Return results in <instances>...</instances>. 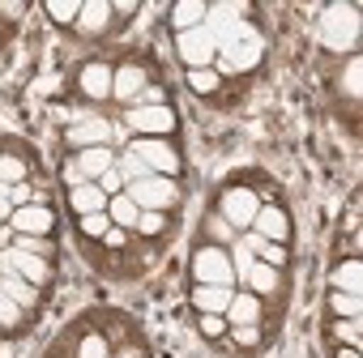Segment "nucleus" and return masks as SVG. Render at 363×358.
Instances as JSON below:
<instances>
[{"mask_svg": "<svg viewBox=\"0 0 363 358\" xmlns=\"http://www.w3.org/2000/svg\"><path fill=\"white\" fill-rule=\"evenodd\" d=\"M99 192H103V197H107V201H111V197H120V192H124V175H120V171H116V166H111V171H107V175H103V179H99Z\"/></svg>", "mask_w": 363, "mask_h": 358, "instance_id": "obj_42", "label": "nucleus"}, {"mask_svg": "<svg viewBox=\"0 0 363 358\" xmlns=\"http://www.w3.org/2000/svg\"><path fill=\"white\" fill-rule=\"evenodd\" d=\"M111 13H116V35L128 26V18L141 13V5H133V0H111Z\"/></svg>", "mask_w": 363, "mask_h": 358, "instance_id": "obj_41", "label": "nucleus"}, {"mask_svg": "<svg viewBox=\"0 0 363 358\" xmlns=\"http://www.w3.org/2000/svg\"><path fill=\"white\" fill-rule=\"evenodd\" d=\"M116 145H94V149H77V154H69L73 158V166L86 175V184H99V179L116 166Z\"/></svg>", "mask_w": 363, "mask_h": 358, "instance_id": "obj_23", "label": "nucleus"}, {"mask_svg": "<svg viewBox=\"0 0 363 358\" xmlns=\"http://www.w3.org/2000/svg\"><path fill=\"white\" fill-rule=\"evenodd\" d=\"M197 337L210 341V345H218L227 337V320L223 316H197Z\"/></svg>", "mask_w": 363, "mask_h": 358, "instance_id": "obj_38", "label": "nucleus"}, {"mask_svg": "<svg viewBox=\"0 0 363 358\" xmlns=\"http://www.w3.org/2000/svg\"><path fill=\"white\" fill-rule=\"evenodd\" d=\"M0 341H9V337H5V328H0Z\"/></svg>", "mask_w": 363, "mask_h": 358, "instance_id": "obj_48", "label": "nucleus"}, {"mask_svg": "<svg viewBox=\"0 0 363 358\" xmlns=\"http://www.w3.org/2000/svg\"><path fill=\"white\" fill-rule=\"evenodd\" d=\"M329 290H346V294H363V260L346 256L329 265Z\"/></svg>", "mask_w": 363, "mask_h": 358, "instance_id": "obj_27", "label": "nucleus"}, {"mask_svg": "<svg viewBox=\"0 0 363 358\" xmlns=\"http://www.w3.org/2000/svg\"><path fill=\"white\" fill-rule=\"evenodd\" d=\"M150 86H158V64H154V56H150V52H124V60H120L116 73H111V107L128 111V107L141 98V90H150Z\"/></svg>", "mask_w": 363, "mask_h": 358, "instance_id": "obj_4", "label": "nucleus"}, {"mask_svg": "<svg viewBox=\"0 0 363 358\" xmlns=\"http://www.w3.org/2000/svg\"><path fill=\"white\" fill-rule=\"evenodd\" d=\"M124 192L133 197L137 209H154V214H175L179 197H184L179 192V179H167V175H145L137 184H128Z\"/></svg>", "mask_w": 363, "mask_h": 358, "instance_id": "obj_10", "label": "nucleus"}, {"mask_svg": "<svg viewBox=\"0 0 363 358\" xmlns=\"http://www.w3.org/2000/svg\"><path fill=\"white\" fill-rule=\"evenodd\" d=\"M189 282L193 286H227V290H235L231 248H218V243L197 239L193 252H189Z\"/></svg>", "mask_w": 363, "mask_h": 358, "instance_id": "obj_6", "label": "nucleus"}, {"mask_svg": "<svg viewBox=\"0 0 363 358\" xmlns=\"http://www.w3.org/2000/svg\"><path fill=\"white\" fill-rule=\"evenodd\" d=\"M329 358H359V350H350V345H329Z\"/></svg>", "mask_w": 363, "mask_h": 358, "instance_id": "obj_45", "label": "nucleus"}, {"mask_svg": "<svg viewBox=\"0 0 363 358\" xmlns=\"http://www.w3.org/2000/svg\"><path fill=\"white\" fill-rule=\"evenodd\" d=\"M282 328L278 324H244V328H227V345H235L240 358H265L278 345Z\"/></svg>", "mask_w": 363, "mask_h": 358, "instance_id": "obj_18", "label": "nucleus"}, {"mask_svg": "<svg viewBox=\"0 0 363 358\" xmlns=\"http://www.w3.org/2000/svg\"><path fill=\"white\" fill-rule=\"evenodd\" d=\"M0 328H5V337H9V341L26 337V333L35 328V316H30L26 307H18L5 290H0Z\"/></svg>", "mask_w": 363, "mask_h": 358, "instance_id": "obj_28", "label": "nucleus"}, {"mask_svg": "<svg viewBox=\"0 0 363 358\" xmlns=\"http://www.w3.org/2000/svg\"><path fill=\"white\" fill-rule=\"evenodd\" d=\"M43 358H69V354H65V350H56V345H48V350H43Z\"/></svg>", "mask_w": 363, "mask_h": 358, "instance_id": "obj_47", "label": "nucleus"}, {"mask_svg": "<svg viewBox=\"0 0 363 358\" xmlns=\"http://www.w3.org/2000/svg\"><path fill=\"white\" fill-rule=\"evenodd\" d=\"M248 86H252V81H227L218 69H189V73H184V90H189L193 98L218 107V111L240 107V103L248 98Z\"/></svg>", "mask_w": 363, "mask_h": 358, "instance_id": "obj_5", "label": "nucleus"}, {"mask_svg": "<svg viewBox=\"0 0 363 358\" xmlns=\"http://www.w3.org/2000/svg\"><path fill=\"white\" fill-rule=\"evenodd\" d=\"M325 316H329V320H363V299L325 286Z\"/></svg>", "mask_w": 363, "mask_h": 358, "instance_id": "obj_31", "label": "nucleus"}, {"mask_svg": "<svg viewBox=\"0 0 363 358\" xmlns=\"http://www.w3.org/2000/svg\"><path fill=\"white\" fill-rule=\"evenodd\" d=\"M30 13L26 0H0V22H9V26H22V18Z\"/></svg>", "mask_w": 363, "mask_h": 358, "instance_id": "obj_39", "label": "nucleus"}, {"mask_svg": "<svg viewBox=\"0 0 363 358\" xmlns=\"http://www.w3.org/2000/svg\"><path fill=\"white\" fill-rule=\"evenodd\" d=\"M120 124L128 128V137H175L179 132V111H175V103H167V107H128L120 115Z\"/></svg>", "mask_w": 363, "mask_h": 358, "instance_id": "obj_11", "label": "nucleus"}, {"mask_svg": "<svg viewBox=\"0 0 363 358\" xmlns=\"http://www.w3.org/2000/svg\"><path fill=\"white\" fill-rule=\"evenodd\" d=\"M73 231H77V243H99L111 231V218L107 214H86V218H73Z\"/></svg>", "mask_w": 363, "mask_h": 358, "instance_id": "obj_35", "label": "nucleus"}, {"mask_svg": "<svg viewBox=\"0 0 363 358\" xmlns=\"http://www.w3.org/2000/svg\"><path fill=\"white\" fill-rule=\"evenodd\" d=\"M231 294L227 286H189V307L193 316H223L231 307Z\"/></svg>", "mask_w": 363, "mask_h": 358, "instance_id": "obj_24", "label": "nucleus"}, {"mask_svg": "<svg viewBox=\"0 0 363 358\" xmlns=\"http://www.w3.org/2000/svg\"><path fill=\"white\" fill-rule=\"evenodd\" d=\"M171 235H175V214L141 209V218H137V226H133V239H137V243H145V248H162Z\"/></svg>", "mask_w": 363, "mask_h": 358, "instance_id": "obj_22", "label": "nucleus"}, {"mask_svg": "<svg viewBox=\"0 0 363 358\" xmlns=\"http://www.w3.org/2000/svg\"><path fill=\"white\" fill-rule=\"evenodd\" d=\"M13 218V201H9V184H0V226H9Z\"/></svg>", "mask_w": 363, "mask_h": 358, "instance_id": "obj_43", "label": "nucleus"}, {"mask_svg": "<svg viewBox=\"0 0 363 358\" xmlns=\"http://www.w3.org/2000/svg\"><path fill=\"white\" fill-rule=\"evenodd\" d=\"M337 94L350 103V111L359 107V94H363V60H359V56H346V60H342V73H337Z\"/></svg>", "mask_w": 363, "mask_h": 358, "instance_id": "obj_30", "label": "nucleus"}, {"mask_svg": "<svg viewBox=\"0 0 363 358\" xmlns=\"http://www.w3.org/2000/svg\"><path fill=\"white\" fill-rule=\"evenodd\" d=\"M320 337H325V345H350V350H359L363 345V320H329L325 316Z\"/></svg>", "mask_w": 363, "mask_h": 358, "instance_id": "obj_29", "label": "nucleus"}, {"mask_svg": "<svg viewBox=\"0 0 363 358\" xmlns=\"http://www.w3.org/2000/svg\"><path fill=\"white\" fill-rule=\"evenodd\" d=\"M175 60L184 64V73H189V69H214V60H218V43L210 39L206 26L184 30V35H175Z\"/></svg>", "mask_w": 363, "mask_h": 358, "instance_id": "obj_15", "label": "nucleus"}, {"mask_svg": "<svg viewBox=\"0 0 363 358\" xmlns=\"http://www.w3.org/2000/svg\"><path fill=\"white\" fill-rule=\"evenodd\" d=\"M206 0H179V5H171L167 9V26H171V35H184V30H197V26H206Z\"/></svg>", "mask_w": 363, "mask_h": 358, "instance_id": "obj_26", "label": "nucleus"}, {"mask_svg": "<svg viewBox=\"0 0 363 358\" xmlns=\"http://www.w3.org/2000/svg\"><path fill=\"white\" fill-rule=\"evenodd\" d=\"M141 248L145 243H137L128 231L111 226L99 243H82V260L107 282H137L145 273V252Z\"/></svg>", "mask_w": 363, "mask_h": 358, "instance_id": "obj_1", "label": "nucleus"}, {"mask_svg": "<svg viewBox=\"0 0 363 358\" xmlns=\"http://www.w3.org/2000/svg\"><path fill=\"white\" fill-rule=\"evenodd\" d=\"M65 209H69V218H86V214H107V197L99 192V184L65 188Z\"/></svg>", "mask_w": 363, "mask_h": 358, "instance_id": "obj_25", "label": "nucleus"}, {"mask_svg": "<svg viewBox=\"0 0 363 358\" xmlns=\"http://www.w3.org/2000/svg\"><path fill=\"white\" fill-rule=\"evenodd\" d=\"M111 137H116V124H111V120H103V115H86V120H73V124H65V132H60V145H65V154H77V149L111 145Z\"/></svg>", "mask_w": 363, "mask_h": 358, "instance_id": "obj_13", "label": "nucleus"}, {"mask_svg": "<svg viewBox=\"0 0 363 358\" xmlns=\"http://www.w3.org/2000/svg\"><path fill=\"white\" fill-rule=\"evenodd\" d=\"M13 248H18V252H30V256H43V260H60V239H43V235H13Z\"/></svg>", "mask_w": 363, "mask_h": 358, "instance_id": "obj_36", "label": "nucleus"}, {"mask_svg": "<svg viewBox=\"0 0 363 358\" xmlns=\"http://www.w3.org/2000/svg\"><path fill=\"white\" fill-rule=\"evenodd\" d=\"M0 260H9V265L18 269V277H26L35 290L52 294V286H56V260L30 256V252H18V248H5V252H0Z\"/></svg>", "mask_w": 363, "mask_h": 358, "instance_id": "obj_19", "label": "nucleus"}, {"mask_svg": "<svg viewBox=\"0 0 363 358\" xmlns=\"http://www.w3.org/2000/svg\"><path fill=\"white\" fill-rule=\"evenodd\" d=\"M197 239H206V243H218V248H231L240 235H235V231L223 222V214H214V209L206 205V214H201V235H197Z\"/></svg>", "mask_w": 363, "mask_h": 358, "instance_id": "obj_33", "label": "nucleus"}, {"mask_svg": "<svg viewBox=\"0 0 363 358\" xmlns=\"http://www.w3.org/2000/svg\"><path fill=\"white\" fill-rule=\"evenodd\" d=\"M214 214H223V222L240 235V231H248L252 226V218H257V209H261V197H257V188H252V171H231L223 184L214 188V205H210Z\"/></svg>", "mask_w": 363, "mask_h": 358, "instance_id": "obj_2", "label": "nucleus"}, {"mask_svg": "<svg viewBox=\"0 0 363 358\" xmlns=\"http://www.w3.org/2000/svg\"><path fill=\"white\" fill-rule=\"evenodd\" d=\"M223 320H227V328H244V324H278V320L269 316L265 299H257L252 290H235V294H231V307L223 311ZM278 328H282V324H278Z\"/></svg>", "mask_w": 363, "mask_h": 358, "instance_id": "obj_21", "label": "nucleus"}, {"mask_svg": "<svg viewBox=\"0 0 363 358\" xmlns=\"http://www.w3.org/2000/svg\"><path fill=\"white\" fill-rule=\"evenodd\" d=\"M111 73H116V64H111L107 56H82V60L73 64V73H69V86H73V94H77L82 103L107 107V103H111Z\"/></svg>", "mask_w": 363, "mask_h": 358, "instance_id": "obj_7", "label": "nucleus"}, {"mask_svg": "<svg viewBox=\"0 0 363 358\" xmlns=\"http://www.w3.org/2000/svg\"><path fill=\"white\" fill-rule=\"evenodd\" d=\"M73 35L82 39V43H103V39H111L116 35V13H111V0H82V18H77V26H73Z\"/></svg>", "mask_w": 363, "mask_h": 358, "instance_id": "obj_14", "label": "nucleus"}, {"mask_svg": "<svg viewBox=\"0 0 363 358\" xmlns=\"http://www.w3.org/2000/svg\"><path fill=\"white\" fill-rule=\"evenodd\" d=\"M9 231H13V235H43V239H56V231H60L56 205L39 197L35 205H22V209H13V218H9Z\"/></svg>", "mask_w": 363, "mask_h": 358, "instance_id": "obj_16", "label": "nucleus"}, {"mask_svg": "<svg viewBox=\"0 0 363 358\" xmlns=\"http://www.w3.org/2000/svg\"><path fill=\"white\" fill-rule=\"evenodd\" d=\"M0 290H5L18 307H26L35 320H39V316H43V307H48V294H43V290H35L26 277H18V269H13L9 260H0Z\"/></svg>", "mask_w": 363, "mask_h": 358, "instance_id": "obj_20", "label": "nucleus"}, {"mask_svg": "<svg viewBox=\"0 0 363 358\" xmlns=\"http://www.w3.org/2000/svg\"><path fill=\"white\" fill-rule=\"evenodd\" d=\"M56 350H65L69 358H111V341L94 328V320L82 311L77 320H69L60 333H56V341H52Z\"/></svg>", "mask_w": 363, "mask_h": 358, "instance_id": "obj_9", "label": "nucleus"}, {"mask_svg": "<svg viewBox=\"0 0 363 358\" xmlns=\"http://www.w3.org/2000/svg\"><path fill=\"white\" fill-rule=\"evenodd\" d=\"M107 218H111V226H120V231H128V235H133V226H137L141 209L133 205V197H128V192H120V197H111V201H107Z\"/></svg>", "mask_w": 363, "mask_h": 358, "instance_id": "obj_34", "label": "nucleus"}, {"mask_svg": "<svg viewBox=\"0 0 363 358\" xmlns=\"http://www.w3.org/2000/svg\"><path fill=\"white\" fill-rule=\"evenodd\" d=\"M39 166V149L22 137H0V184H26Z\"/></svg>", "mask_w": 363, "mask_h": 358, "instance_id": "obj_12", "label": "nucleus"}, {"mask_svg": "<svg viewBox=\"0 0 363 358\" xmlns=\"http://www.w3.org/2000/svg\"><path fill=\"white\" fill-rule=\"evenodd\" d=\"M248 231H257V235L269 239V243H286V248H291V243H295V218H291V205H286V201H269V205H261Z\"/></svg>", "mask_w": 363, "mask_h": 358, "instance_id": "obj_17", "label": "nucleus"}, {"mask_svg": "<svg viewBox=\"0 0 363 358\" xmlns=\"http://www.w3.org/2000/svg\"><path fill=\"white\" fill-rule=\"evenodd\" d=\"M5 248H13V231H9V226H0V252H5Z\"/></svg>", "mask_w": 363, "mask_h": 358, "instance_id": "obj_46", "label": "nucleus"}, {"mask_svg": "<svg viewBox=\"0 0 363 358\" xmlns=\"http://www.w3.org/2000/svg\"><path fill=\"white\" fill-rule=\"evenodd\" d=\"M150 175H167V179H179L184 171V154H179L175 137H128L124 145Z\"/></svg>", "mask_w": 363, "mask_h": 358, "instance_id": "obj_8", "label": "nucleus"}, {"mask_svg": "<svg viewBox=\"0 0 363 358\" xmlns=\"http://www.w3.org/2000/svg\"><path fill=\"white\" fill-rule=\"evenodd\" d=\"M13 35H18V26H9V22H0V52H5V47L13 43Z\"/></svg>", "mask_w": 363, "mask_h": 358, "instance_id": "obj_44", "label": "nucleus"}, {"mask_svg": "<svg viewBox=\"0 0 363 358\" xmlns=\"http://www.w3.org/2000/svg\"><path fill=\"white\" fill-rule=\"evenodd\" d=\"M359 5H325L320 9V22H316V39L329 56H359Z\"/></svg>", "mask_w": 363, "mask_h": 358, "instance_id": "obj_3", "label": "nucleus"}, {"mask_svg": "<svg viewBox=\"0 0 363 358\" xmlns=\"http://www.w3.org/2000/svg\"><path fill=\"white\" fill-rule=\"evenodd\" d=\"M43 18H48L56 30H69V35H73V26H77V18H82V0H43Z\"/></svg>", "mask_w": 363, "mask_h": 358, "instance_id": "obj_32", "label": "nucleus"}, {"mask_svg": "<svg viewBox=\"0 0 363 358\" xmlns=\"http://www.w3.org/2000/svg\"><path fill=\"white\" fill-rule=\"evenodd\" d=\"M9 201H13V209L35 205V201H39V188L30 184V179H26V184H13V188H9Z\"/></svg>", "mask_w": 363, "mask_h": 358, "instance_id": "obj_40", "label": "nucleus"}, {"mask_svg": "<svg viewBox=\"0 0 363 358\" xmlns=\"http://www.w3.org/2000/svg\"><path fill=\"white\" fill-rule=\"evenodd\" d=\"M257 260H265V265H274V269H295V252H291L286 243H269V239H261Z\"/></svg>", "mask_w": 363, "mask_h": 358, "instance_id": "obj_37", "label": "nucleus"}]
</instances>
